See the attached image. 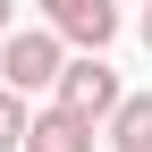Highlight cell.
<instances>
[{
  "instance_id": "6da1fadb",
  "label": "cell",
  "mask_w": 152,
  "mask_h": 152,
  "mask_svg": "<svg viewBox=\"0 0 152 152\" xmlns=\"http://www.w3.org/2000/svg\"><path fill=\"white\" fill-rule=\"evenodd\" d=\"M59 68H68V42L51 26H9L0 34V85L9 93H51Z\"/></svg>"
},
{
  "instance_id": "7a4b0ae2",
  "label": "cell",
  "mask_w": 152,
  "mask_h": 152,
  "mask_svg": "<svg viewBox=\"0 0 152 152\" xmlns=\"http://www.w3.org/2000/svg\"><path fill=\"white\" fill-rule=\"evenodd\" d=\"M51 102H59V110H76V118H93V127H102L110 110H118V68H110L102 51H76V59L59 68V85H51Z\"/></svg>"
},
{
  "instance_id": "3957f363",
  "label": "cell",
  "mask_w": 152,
  "mask_h": 152,
  "mask_svg": "<svg viewBox=\"0 0 152 152\" xmlns=\"http://www.w3.org/2000/svg\"><path fill=\"white\" fill-rule=\"evenodd\" d=\"M42 9V26L59 34V42H76V51H110L118 42V0H34Z\"/></svg>"
},
{
  "instance_id": "277c9868",
  "label": "cell",
  "mask_w": 152,
  "mask_h": 152,
  "mask_svg": "<svg viewBox=\"0 0 152 152\" xmlns=\"http://www.w3.org/2000/svg\"><path fill=\"white\" fill-rule=\"evenodd\" d=\"M17 152H93V118H76V110H59V102H42L26 118V144Z\"/></svg>"
},
{
  "instance_id": "5b68a950",
  "label": "cell",
  "mask_w": 152,
  "mask_h": 152,
  "mask_svg": "<svg viewBox=\"0 0 152 152\" xmlns=\"http://www.w3.org/2000/svg\"><path fill=\"white\" fill-rule=\"evenodd\" d=\"M102 135L118 152H152V93H118V110L102 118Z\"/></svg>"
},
{
  "instance_id": "8992f818",
  "label": "cell",
  "mask_w": 152,
  "mask_h": 152,
  "mask_svg": "<svg viewBox=\"0 0 152 152\" xmlns=\"http://www.w3.org/2000/svg\"><path fill=\"white\" fill-rule=\"evenodd\" d=\"M26 118H34V110H26V93H9V85H0V152H17V144H26Z\"/></svg>"
},
{
  "instance_id": "52a82bcc",
  "label": "cell",
  "mask_w": 152,
  "mask_h": 152,
  "mask_svg": "<svg viewBox=\"0 0 152 152\" xmlns=\"http://www.w3.org/2000/svg\"><path fill=\"white\" fill-rule=\"evenodd\" d=\"M135 34H144V51H152V0H144V17H135Z\"/></svg>"
},
{
  "instance_id": "ba28073f",
  "label": "cell",
  "mask_w": 152,
  "mask_h": 152,
  "mask_svg": "<svg viewBox=\"0 0 152 152\" xmlns=\"http://www.w3.org/2000/svg\"><path fill=\"white\" fill-rule=\"evenodd\" d=\"M9 26H17V0H0V34H9Z\"/></svg>"
}]
</instances>
